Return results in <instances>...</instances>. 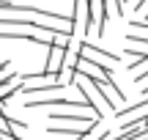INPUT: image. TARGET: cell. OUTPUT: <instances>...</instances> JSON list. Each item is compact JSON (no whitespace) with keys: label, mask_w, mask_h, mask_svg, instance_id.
Here are the masks:
<instances>
[{"label":"cell","mask_w":148,"mask_h":140,"mask_svg":"<svg viewBox=\"0 0 148 140\" xmlns=\"http://www.w3.org/2000/svg\"><path fill=\"white\" fill-rule=\"evenodd\" d=\"M126 55L129 58H148V36H137L134 30H129L126 36Z\"/></svg>","instance_id":"cell-3"},{"label":"cell","mask_w":148,"mask_h":140,"mask_svg":"<svg viewBox=\"0 0 148 140\" xmlns=\"http://www.w3.org/2000/svg\"><path fill=\"white\" fill-rule=\"evenodd\" d=\"M112 115L118 118V124H126V121L145 118V115H148V96H145V99H140L137 104H129V107H118Z\"/></svg>","instance_id":"cell-2"},{"label":"cell","mask_w":148,"mask_h":140,"mask_svg":"<svg viewBox=\"0 0 148 140\" xmlns=\"http://www.w3.org/2000/svg\"><path fill=\"white\" fill-rule=\"evenodd\" d=\"M66 60V47H58V44H49L47 47V63H44V74H58L63 69Z\"/></svg>","instance_id":"cell-4"},{"label":"cell","mask_w":148,"mask_h":140,"mask_svg":"<svg viewBox=\"0 0 148 140\" xmlns=\"http://www.w3.org/2000/svg\"><path fill=\"white\" fill-rule=\"evenodd\" d=\"M47 132L49 135H63V137H82V132H85V126H47Z\"/></svg>","instance_id":"cell-6"},{"label":"cell","mask_w":148,"mask_h":140,"mask_svg":"<svg viewBox=\"0 0 148 140\" xmlns=\"http://www.w3.org/2000/svg\"><path fill=\"white\" fill-rule=\"evenodd\" d=\"M93 118H96V115L90 113V110L85 113L82 107H77V110L66 107V113H58V110H52V113H49V121H52V124H82V126H88Z\"/></svg>","instance_id":"cell-1"},{"label":"cell","mask_w":148,"mask_h":140,"mask_svg":"<svg viewBox=\"0 0 148 140\" xmlns=\"http://www.w3.org/2000/svg\"><path fill=\"white\" fill-rule=\"evenodd\" d=\"M112 140H118V137H112Z\"/></svg>","instance_id":"cell-10"},{"label":"cell","mask_w":148,"mask_h":140,"mask_svg":"<svg viewBox=\"0 0 148 140\" xmlns=\"http://www.w3.org/2000/svg\"><path fill=\"white\" fill-rule=\"evenodd\" d=\"M14 77V71H11V60H0V82L11 80Z\"/></svg>","instance_id":"cell-8"},{"label":"cell","mask_w":148,"mask_h":140,"mask_svg":"<svg viewBox=\"0 0 148 140\" xmlns=\"http://www.w3.org/2000/svg\"><path fill=\"white\" fill-rule=\"evenodd\" d=\"M129 71L134 74V82H143V80H148V58L145 60H140V58H134V60H129V66H126Z\"/></svg>","instance_id":"cell-5"},{"label":"cell","mask_w":148,"mask_h":140,"mask_svg":"<svg viewBox=\"0 0 148 140\" xmlns=\"http://www.w3.org/2000/svg\"><path fill=\"white\" fill-rule=\"evenodd\" d=\"M22 85H25V82H22L19 77H16V82H11V80L0 82V99H3V102H8V99L14 96L16 91H22Z\"/></svg>","instance_id":"cell-7"},{"label":"cell","mask_w":148,"mask_h":140,"mask_svg":"<svg viewBox=\"0 0 148 140\" xmlns=\"http://www.w3.org/2000/svg\"><path fill=\"white\" fill-rule=\"evenodd\" d=\"M129 27H132V30H143V33H148V19H132V22H129Z\"/></svg>","instance_id":"cell-9"}]
</instances>
